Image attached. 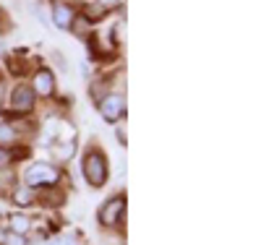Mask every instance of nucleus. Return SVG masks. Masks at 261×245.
Listing matches in <instances>:
<instances>
[{"label": "nucleus", "mask_w": 261, "mask_h": 245, "mask_svg": "<svg viewBox=\"0 0 261 245\" xmlns=\"http://www.w3.org/2000/svg\"><path fill=\"white\" fill-rule=\"evenodd\" d=\"M81 172H84L86 183H89L92 188H102L107 183V157L102 151L92 149L81 162Z\"/></svg>", "instance_id": "nucleus-1"}, {"label": "nucleus", "mask_w": 261, "mask_h": 245, "mask_svg": "<svg viewBox=\"0 0 261 245\" xmlns=\"http://www.w3.org/2000/svg\"><path fill=\"white\" fill-rule=\"evenodd\" d=\"M58 177H60V172H58V170H55L53 165L37 162V165H32V167L27 170L24 180H27V185H29V188H39V185H45V188H53V185L58 183Z\"/></svg>", "instance_id": "nucleus-2"}, {"label": "nucleus", "mask_w": 261, "mask_h": 245, "mask_svg": "<svg viewBox=\"0 0 261 245\" xmlns=\"http://www.w3.org/2000/svg\"><path fill=\"white\" fill-rule=\"evenodd\" d=\"M99 113L107 123H118L125 115V99L120 94H110V97H102L99 102Z\"/></svg>", "instance_id": "nucleus-3"}, {"label": "nucleus", "mask_w": 261, "mask_h": 245, "mask_svg": "<svg viewBox=\"0 0 261 245\" xmlns=\"http://www.w3.org/2000/svg\"><path fill=\"white\" fill-rule=\"evenodd\" d=\"M123 209H125V198L123 196H115V198H110L102 209H99V222L105 227H113V225H118V219L123 216Z\"/></svg>", "instance_id": "nucleus-4"}, {"label": "nucleus", "mask_w": 261, "mask_h": 245, "mask_svg": "<svg viewBox=\"0 0 261 245\" xmlns=\"http://www.w3.org/2000/svg\"><path fill=\"white\" fill-rule=\"evenodd\" d=\"M11 104H13V110H18V113H29V110L34 107V92L29 86H16Z\"/></svg>", "instance_id": "nucleus-5"}, {"label": "nucleus", "mask_w": 261, "mask_h": 245, "mask_svg": "<svg viewBox=\"0 0 261 245\" xmlns=\"http://www.w3.org/2000/svg\"><path fill=\"white\" fill-rule=\"evenodd\" d=\"M73 8L71 6H65V3H58L55 8H53V24L58 26V29H71L73 26Z\"/></svg>", "instance_id": "nucleus-6"}, {"label": "nucleus", "mask_w": 261, "mask_h": 245, "mask_svg": "<svg viewBox=\"0 0 261 245\" xmlns=\"http://www.w3.org/2000/svg\"><path fill=\"white\" fill-rule=\"evenodd\" d=\"M34 89H37V94H42V97H53L55 94V78H53V73L50 71H37V76H34Z\"/></svg>", "instance_id": "nucleus-7"}, {"label": "nucleus", "mask_w": 261, "mask_h": 245, "mask_svg": "<svg viewBox=\"0 0 261 245\" xmlns=\"http://www.w3.org/2000/svg\"><path fill=\"white\" fill-rule=\"evenodd\" d=\"M50 151L58 162H68L73 154H76V139L71 141H58V144H50Z\"/></svg>", "instance_id": "nucleus-8"}, {"label": "nucleus", "mask_w": 261, "mask_h": 245, "mask_svg": "<svg viewBox=\"0 0 261 245\" xmlns=\"http://www.w3.org/2000/svg\"><path fill=\"white\" fill-rule=\"evenodd\" d=\"M8 222H11V232H16V235H27L29 227H32V219L24 216V214H13Z\"/></svg>", "instance_id": "nucleus-9"}, {"label": "nucleus", "mask_w": 261, "mask_h": 245, "mask_svg": "<svg viewBox=\"0 0 261 245\" xmlns=\"http://www.w3.org/2000/svg\"><path fill=\"white\" fill-rule=\"evenodd\" d=\"M13 201H16L18 206H32V204H34V188H29V185H21V188H16V193H13Z\"/></svg>", "instance_id": "nucleus-10"}, {"label": "nucleus", "mask_w": 261, "mask_h": 245, "mask_svg": "<svg viewBox=\"0 0 261 245\" xmlns=\"http://www.w3.org/2000/svg\"><path fill=\"white\" fill-rule=\"evenodd\" d=\"M34 201H42L45 206H60L63 204V196L55 193V190H42V193H34Z\"/></svg>", "instance_id": "nucleus-11"}, {"label": "nucleus", "mask_w": 261, "mask_h": 245, "mask_svg": "<svg viewBox=\"0 0 261 245\" xmlns=\"http://www.w3.org/2000/svg\"><path fill=\"white\" fill-rule=\"evenodd\" d=\"M13 141H16V130L11 125H6V123H0V146H8Z\"/></svg>", "instance_id": "nucleus-12"}, {"label": "nucleus", "mask_w": 261, "mask_h": 245, "mask_svg": "<svg viewBox=\"0 0 261 245\" xmlns=\"http://www.w3.org/2000/svg\"><path fill=\"white\" fill-rule=\"evenodd\" d=\"M0 240H3L6 245H27V237H24V235H16V232H6V235H0Z\"/></svg>", "instance_id": "nucleus-13"}, {"label": "nucleus", "mask_w": 261, "mask_h": 245, "mask_svg": "<svg viewBox=\"0 0 261 245\" xmlns=\"http://www.w3.org/2000/svg\"><path fill=\"white\" fill-rule=\"evenodd\" d=\"M50 245H76V235H63V237L53 240Z\"/></svg>", "instance_id": "nucleus-14"}, {"label": "nucleus", "mask_w": 261, "mask_h": 245, "mask_svg": "<svg viewBox=\"0 0 261 245\" xmlns=\"http://www.w3.org/2000/svg\"><path fill=\"white\" fill-rule=\"evenodd\" d=\"M34 13H37V21H42V26H47V24H50V18H47V13L42 11L39 6H34Z\"/></svg>", "instance_id": "nucleus-15"}, {"label": "nucleus", "mask_w": 261, "mask_h": 245, "mask_svg": "<svg viewBox=\"0 0 261 245\" xmlns=\"http://www.w3.org/2000/svg\"><path fill=\"white\" fill-rule=\"evenodd\" d=\"M8 165H11V154H8L6 149H0V170L8 167Z\"/></svg>", "instance_id": "nucleus-16"}, {"label": "nucleus", "mask_w": 261, "mask_h": 245, "mask_svg": "<svg viewBox=\"0 0 261 245\" xmlns=\"http://www.w3.org/2000/svg\"><path fill=\"white\" fill-rule=\"evenodd\" d=\"M55 63H58V68H63V71H68V60H65L60 52H55Z\"/></svg>", "instance_id": "nucleus-17"}, {"label": "nucleus", "mask_w": 261, "mask_h": 245, "mask_svg": "<svg viewBox=\"0 0 261 245\" xmlns=\"http://www.w3.org/2000/svg\"><path fill=\"white\" fill-rule=\"evenodd\" d=\"M118 3H120V0H99V8H113Z\"/></svg>", "instance_id": "nucleus-18"}, {"label": "nucleus", "mask_w": 261, "mask_h": 245, "mask_svg": "<svg viewBox=\"0 0 261 245\" xmlns=\"http://www.w3.org/2000/svg\"><path fill=\"white\" fill-rule=\"evenodd\" d=\"M0 99H3V81H0Z\"/></svg>", "instance_id": "nucleus-19"}]
</instances>
